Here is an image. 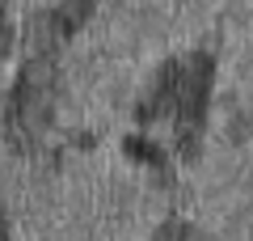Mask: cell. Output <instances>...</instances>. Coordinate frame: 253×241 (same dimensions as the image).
Wrapping results in <instances>:
<instances>
[{"mask_svg": "<svg viewBox=\"0 0 253 241\" xmlns=\"http://www.w3.org/2000/svg\"><path fill=\"white\" fill-rule=\"evenodd\" d=\"M51 106H55V63L51 55H34L21 68L9 93V106H4V131L21 152L38 148L46 123H51Z\"/></svg>", "mask_w": 253, "mask_h": 241, "instance_id": "cell-1", "label": "cell"}, {"mask_svg": "<svg viewBox=\"0 0 253 241\" xmlns=\"http://www.w3.org/2000/svg\"><path fill=\"white\" fill-rule=\"evenodd\" d=\"M211 63L207 51L190 55V63H181V85H177V102H173V119H177V144L186 157H194L199 148V131H203V115H207V93H211Z\"/></svg>", "mask_w": 253, "mask_h": 241, "instance_id": "cell-2", "label": "cell"}, {"mask_svg": "<svg viewBox=\"0 0 253 241\" xmlns=\"http://www.w3.org/2000/svg\"><path fill=\"white\" fill-rule=\"evenodd\" d=\"M93 9H97V0H63V9L55 13L63 26V34H72V30H81L84 21L93 17Z\"/></svg>", "mask_w": 253, "mask_h": 241, "instance_id": "cell-3", "label": "cell"}, {"mask_svg": "<svg viewBox=\"0 0 253 241\" xmlns=\"http://www.w3.org/2000/svg\"><path fill=\"white\" fill-rule=\"evenodd\" d=\"M123 148L131 152V161H144V165H161V161H165V157H161V148H156L152 140H139V135H131Z\"/></svg>", "mask_w": 253, "mask_h": 241, "instance_id": "cell-4", "label": "cell"}, {"mask_svg": "<svg viewBox=\"0 0 253 241\" xmlns=\"http://www.w3.org/2000/svg\"><path fill=\"white\" fill-rule=\"evenodd\" d=\"M190 237H194V229H190L186 220H169V224H161V229H156L152 241H190Z\"/></svg>", "mask_w": 253, "mask_h": 241, "instance_id": "cell-5", "label": "cell"}, {"mask_svg": "<svg viewBox=\"0 0 253 241\" xmlns=\"http://www.w3.org/2000/svg\"><path fill=\"white\" fill-rule=\"evenodd\" d=\"M9 43H13V30H9V17L0 13V51H9Z\"/></svg>", "mask_w": 253, "mask_h": 241, "instance_id": "cell-6", "label": "cell"}]
</instances>
